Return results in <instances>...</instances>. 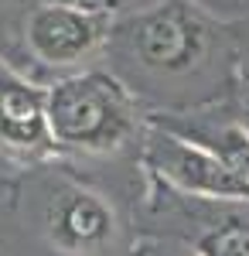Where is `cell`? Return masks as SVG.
Instances as JSON below:
<instances>
[{
  "label": "cell",
  "mask_w": 249,
  "mask_h": 256,
  "mask_svg": "<svg viewBox=\"0 0 249 256\" xmlns=\"http://www.w3.org/2000/svg\"><path fill=\"white\" fill-rule=\"evenodd\" d=\"M48 126L72 147H116L130 126L126 99L102 76L68 79L48 96Z\"/></svg>",
  "instance_id": "6da1fadb"
},
{
  "label": "cell",
  "mask_w": 249,
  "mask_h": 256,
  "mask_svg": "<svg viewBox=\"0 0 249 256\" xmlns=\"http://www.w3.org/2000/svg\"><path fill=\"white\" fill-rule=\"evenodd\" d=\"M150 158L160 168V174H168L184 192L208 198H246L249 202V181L226 158H215L208 150H198V147L174 137L154 140Z\"/></svg>",
  "instance_id": "7a4b0ae2"
},
{
  "label": "cell",
  "mask_w": 249,
  "mask_h": 256,
  "mask_svg": "<svg viewBox=\"0 0 249 256\" xmlns=\"http://www.w3.org/2000/svg\"><path fill=\"white\" fill-rule=\"evenodd\" d=\"M136 55L154 68H188L202 52V28L178 7H160L136 24Z\"/></svg>",
  "instance_id": "3957f363"
},
{
  "label": "cell",
  "mask_w": 249,
  "mask_h": 256,
  "mask_svg": "<svg viewBox=\"0 0 249 256\" xmlns=\"http://www.w3.org/2000/svg\"><path fill=\"white\" fill-rule=\"evenodd\" d=\"M28 38L44 62L65 65L92 52V44L102 38V20L72 7H44L31 18Z\"/></svg>",
  "instance_id": "277c9868"
},
{
  "label": "cell",
  "mask_w": 249,
  "mask_h": 256,
  "mask_svg": "<svg viewBox=\"0 0 249 256\" xmlns=\"http://www.w3.org/2000/svg\"><path fill=\"white\" fill-rule=\"evenodd\" d=\"M113 216L96 195L68 192L52 205V236L65 250H92L110 239Z\"/></svg>",
  "instance_id": "5b68a950"
},
{
  "label": "cell",
  "mask_w": 249,
  "mask_h": 256,
  "mask_svg": "<svg viewBox=\"0 0 249 256\" xmlns=\"http://www.w3.org/2000/svg\"><path fill=\"white\" fill-rule=\"evenodd\" d=\"M48 110L31 89L7 86L0 89V137L14 147H44L48 144Z\"/></svg>",
  "instance_id": "8992f818"
},
{
  "label": "cell",
  "mask_w": 249,
  "mask_h": 256,
  "mask_svg": "<svg viewBox=\"0 0 249 256\" xmlns=\"http://www.w3.org/2000/svg\"><path fill=\"white\" fill-rule=\"evenodd\" d=\"M198 250H202V256H249V222L236 218L229 226L212 229Z\"/></svg>",
  "instance_id": "52a82bcc"
},
{
  "label": "cell",
  "mask_w": 249,
  "mask_h": 256,
  "mask_svg": "<svg viewBox=\"0 0 249 256\" xmlns=\"http://www.w3.org/2000/svg\"><path fill=\"white\" fill-rule=\"evenodd\" d=\"M218 147H222V158L249 181V130H226Z\"/></svg>",
  "instance_id": "ba28073f"
},
{
  "label": "cell",
  "mask_w": 249,
  "mask_h": 256,
  "mask_svg": "<svg viewBox=\"0 0 249 256\" xmlns=\"http://www.w3.org/2000/svg\"><path fill=\"white\" fill-rule=\"evenodd\" d=\"M246 130H249V99H246Z\"/></svg>",
  "instance_id": "9c48e42d"
}]
</instances>
